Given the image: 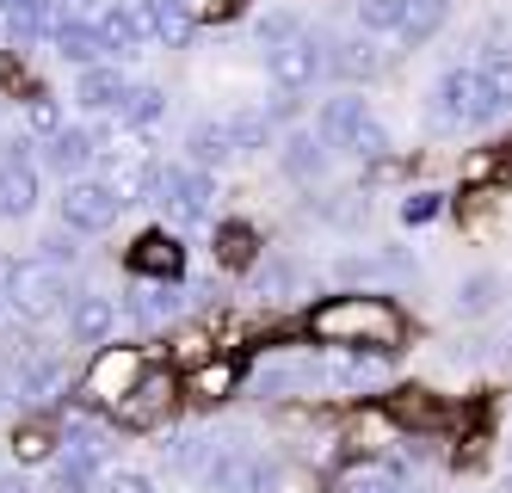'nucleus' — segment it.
Segmentation results:
<instances>
[{
    "instance_id": "obj_26",
    "label": "nucleus",
    "mask_w": 512,
    "mask_h": 493,
    "mask_svg": "<svg viewBox=\"0 0 512 493\" xmlns=\"http://www.w3.org/2000/svg\"><path fill=\"white\" fill-rule=\"evenodd\" d=\"M167 457H173L179 475H198V481H204V469L216 463V444H210V432H179Z\"/></svg>"
},
{
    "instance_id": "obj_30",
    "label": "nucleus",
    "mask_w": 512,
    "mask_h": 493,
    "mask_svg": "<svg viewBox=\"0 0 512 493\" xmlns=\"http://www.w3.org/2000/svg\"><path fill=\"white\" fill-rule=\"evenodd\" d=\"M93 469L99 463H81V457L62 450V457L50 463V493H93Z\"/></svg>"
},
{
    "instance_id": "obj_12",
    "label": "nucleus",
    "mask_w": 512,
    "mask_h": 493,
    "mask_svg": "<svg viewBox=\"0 0 512 493\" xmlns=\"http://www.w3.org/2000/svg\"><path fill=\"white\" fill-rule=\"evenodd\" d=\"M112 327H118V302H112V296L87 290V296L68 302V339H75V346H105V339H112Z\"/></svg>"
},
{
    "instance_id": "obj_28",
    "label": "nucleus",
    "mask_w": 512,
    "mask_h": 493,
    "mask_svg": "<svg viewBox=\"0 0 512 493\" xmlns=\"http://www.w3.org/2000/svg\"><path fill=\"white\" fill-rule=\"evenodd\" d=\"M401 19H408V0H358V25H364V37H395Z\"/></svg>"
},
{
    "instance_id": "obj_39",
    "label": "nucleus",
    "mask_w": 512,
    "mask_h": 493,
    "mask_svg": "<svg viewBox=\"0 0 512 493\" xmlns=\"http://www.w3.org/2000/svg\"><path fill=\"white\" fill-rule=\"evenodd\" d=\"M13 265H19V259H7V253H0V296H7V284H13Z\"/></svg>"
},
{
    "instance_id": "obj_17",
    "label": "nucleus",
    "mask_w": 512,
    "mask_h": 493,
    "mask_svg": "<svg viewBox=\"0 0 512 493\" xmlns=\"http://www.w3.org/2000/svg\"><path fill=\"white\" fill-rule=\"evenodd\" d=\"M327 155H334V148H327L315 130H290V142L278 148V167H284V179H297V185H315V179L327 173Z\"/></svg>"
},
{
    "instance_id": "obj_14",
    "label": "nucleus",
    "mask_w": 512,
    "mask_h": 493,
    "mask_svg": "<svg viewBox=\"0 0 512 493\" xmlns=\"http://www.w3.org/2000/svg\"><path fill=\"white\" fill-rule=\"evenodd\" d=\"M75 99H81V111H124V99H130V74H124L118 62H93V68H81Z\"/></svg>"
},
{
    "instance_id": "obj_19",
    "label": "nucleus",
    "mask_w": 512,
    "mask_h": 493,
    "mask_svg": "<svg viewBox=\"0 0 512 493\" xmlns=\"http://www.w3.org/2000/svg\"><path fill=\"white\" fill-rule=\"evenodd\" d=\"M229 155H241V148H235V136H229V118H198L192 130H186V161L192 167H223Z\"/></svg>"
},
{
    "instance_id": "obj_24",
    "label": "nucleus",
    "mask_w": 512,
    "mask_h": 493,
    "mask_svg": "<svg viewBox=\"0 0 512 493\" xmlns=\"http://www.w3.org/2000/svg\"><path fill=\"white\" fill-rule=\"evenodd\" d=\"M494 309H500V278H494V272H469V278L457 284V315L482 321V315H494Z\"/></svg>"
},
{
    "instance_id": "obj_20",
    "label": "nucleus",
    "mask_w": 512,
    "mask_h": 493,
    "mask_svg": "<svg viewBox=\"0 0 512 493\" xmlns=\"http://www.w3.org/2000/svg\"><path fill=\"white\" fill-rule=\"evenodd\" d=\"M475 87H482V124L506 118L512 111V56H488L482 68H475Z\"/></svg>"
},
{
    "instance_id": "obj_7",
    "label": "nucleus",
    "mask_w": 512,
    "mask_h": 493,
    "mask_svg": "<svg viewBox=\"0 0 512 493\" xmlns=\"http://www.w3.org/2000/svg\"><path fill=\"white\" fill-rule=\"evenodd\" d=\"M426 118H432V130H475V124H482V87H475V68L438 74Z\"/></svg>"
},
{
    "instance_id": "obj_31",
    "label": "nucleus",
    "mask_w": 512,
    "mask_h": 493,
    "mask_svg": "<svg viewBox=\"0 0 512 493\" xmlns=\"http://www.w3.org/2000/svg\"><path fill=\"white\" fill-rule=\"evenodd\" d=\"M25 130H31V136H44V142L62 130V111H56L50 93H31V99H25Z\"/></svg>"
},
{
    "instance_id": "obj_32",
    "label": "nucleus",
    "mask_w": 512,
    "mask_h": 493,
    "mask_svg": "<svg viewBox=\"0 0 512 493\" xmlns=\"http://www.w3.org/2000/svg\"><path fill=\"white\" fill-rule=\"evenodd\" d=\"M290 284H297V265H290V259L253 265V290H260V296H278V290H290Z\"/></svg>"
},
{
    "instance_id": "obj_41",
    "label": "nucleus",
    "mask_w": 512,
    "mask_h": 493,
    "mask_svg": "<svg viewBox=\"0 0 512 493\" xmlns=\"http://www.w3.org/2000/svg\"><path fill=\"white\" fill-rule=\"evenodd\" d=\"M0 302H7V296H0Z\"/></svg>"
},
{
    "instance_id": "obj_34",
    "label": "nucleus",
    "mask_w": 512,
    "mask_h": 493,
    "mask_svg": "<svg viewBox=\"0 0 512 493\" xmlns=\"http://www.w3.org/2000/svg\"><path fill=\"white\" fill-rule=\"evenodd\" d=\"M438 210H445V192H408V198H401V222H408V229L432 222Z\"/></svg>"
},
{
    "instance_id": "obj_35",
    "label": "nucleus",
    "mask_w": 512,
    "mask_h": 493,
    "mask_svg": "<svg viewBox=\"0 0 512 493\" xmlns=\"http://www.w3.org/2000/svg\"><path fill=\"white\" fill-rule=\"evenodd\" d=\"M38 247H44L38 259H50V265H62V272H68V265H75V259H81V247H75V229H56V235H44Z\"/></svg>"
},
{
    "instance_id": "obj_9",
    "label": "nucleus",
    "mask_w": 512,
    "mask_h": 493,
    "mask_svg": "<svg viewBox=\"0 0 512 493\" xmlns=\"http://www.w3.org/2000/svg\"><path fill=\"white\" fill-rule=\"evenodd\" d=\"M99 31H105V50L112 56H136L142 44H155V7L149 0H112L99 13Z\"/></svg>"
},
{
    "instance_id": "obj_13",
    "label": "nucleus",
    "mask_w": 512,
    "mask_h": 493,
    "mask_svg": "<svg viewBox=\"0 0 512 493\" xmlns=\"http://www.w3.org/2000/svg\"><path fill=\"white\" fill-rule=\"evenodd\" d=\"M179 302H186L179 278H142V284L130 290V302H124V315H130L136 327H161V321L179 315Z\"/></svg>"
},
{
    "instance_id": "obj_6",
    "label": "nucleus",
    "mask_w": 512,
    "mask_h": 493,
    "mask_svg": "<svg viewBox=\"0 0 512 493\" xmlns=\"http://www.w3.org/2000/svg\"><path fill=\"white\" fill-rule=\"evenodd\" d=\"M38 210V167H31V136L0 142V222H25Z\"/></svg>"
},
{
    "instance_id": "obj_8",
    "label": "nucleus",
    "mask_w": 512,
    "mask_h": 493,
    "mask_svg": "<svg viewBox=\"0 0 512 493\" xmlns=\"http://www.w3.org/2000/svg\"><path fill=\"white\" fill-rule=\"evenodd\" d=\"M155 204L173 216V222H204L210 216V204H216V179L204 173V167H161V192H155Z\"/></svg>"
},
{
    "instance_id": "obj_36",
    "label": "nucleus",
    "mask_w": 512,
    "mask_h": 493,
    "mask_svg": "<svg viewBox=\"0 0 512 493\" xmlns=\"http://www.w3.org/2000/svg\"><path fill=\"white\" fill-rule=\"evenodd\" d=\"M321 216H327V222H346V229H358V222H364V204H358V192H340V204H321Z\"/></svg>"
},
{
    "instance_id": "obj_11",
    "label": "nucleus",
    "mask_w": 512,
    "mask_h": 493,
    "mask_svg": "<svg viewBox=\"0 0 512 493\" xmlns=\"http://www.w3.org/2000/svg\"><path fill=\"white\" fill-rule=\"evenodd\" d=\"M93 155H99V130H87V124H62V130L44 142V167L62 173V179H87Z\"/></svg>"
},
{
    "instance_id": "obj_29",
    "label": "nucleus",
    "mask_w": 512,
    "mask_h": 493,
    "mask_svg": "<svg viewBox=\"0 0 512 493\" xmlns=\"http://www.w3.org/2000/svg\"><path fill=\"white\" fill-rule=\"evenodd\" d=\"M229 136H235L241 155H260V148H272V111H235Z\"/></svg>"
},
{
    "instance_id": "obj_4",
    "label": "nucleus",
    "mask_w": 512,
    "mask_h": 493,
    "mask_svg": "<svg viewBox=\"0 0 512 493\" xmlns=\"http://www.w3.org/2000/svg\"><path fill=\"white\" fill-rule=\"evenodd\" d=\"M124 192L112 179H68L62 185V198H56V210H62V229H75V235H105L112 222L124 216Z\"/></svg>"
},
{
    "instance_id": "obj_10",
    "label": "nucleus",
    "mask_w": 512,
    "mask_h": 493,
    "mask_svg": "<svg viewBox=\"0 0 512 493\" xmlns=\"http://www.w3.org/2000/svg\"><path fill=\"white\" fill-rule=\"evenodd\" d=\"M50 44L62 62H75V68H93V62H112V50H105V31L93 13H56L50 25Z\"/></svg>"
},
{
    "instance_id": "obj_16",
    "label": "nucleus",
    "mask_w": 512,
    "mask_h": 493,
    "mask_svg": "<svg viewBox=\"0 0 512 493\" xmlns=\"http://www.w3.org/2000/svg\"><path fill=\"white\" fill-rule=\"evenodd\" d=\"M130 272L136 278H179V272H186V253H179V241L167 229H149L130 247Z\"/></svg>"
},
{
    "instance_id": "obj_40",
    "label": "nucleus",
    "mask_w": 512,
    "mask_h": 493,
    "mask_svg": "<svg viewBox=\"0 0 512 493\" xmlns=\"http://www.w3.org/2000/svg\"><path fill=\"white\" fill-rule=\"evenodd\" d=\"M0 493H31V487H25V475H0Z\"/></svg>"
},
{
    "instance_id": "obj_38",
    "label": "nucleus",
    "mask_w": 512,
    "mask_h": 493,
    "mask_svg": "<svg viewBox=\"0 0 512 493\" xmlns=\"http://www.w3.org/2000/svg\"><path fill=\"white\" fill-rule=\"evenodd\" d=\"M229 383H235V370H229V364H210V370L198 376V389H204V395H223Z\"/></svg>"
},
{
    "instance_id": "obj_22",
    "label": "nucleus",
    "mask_w": 512,
    "mask_h": 493,
    "mask_svg": "<svg viewBox=\"0 0 512 493\" xmlns=\"http://www.w3.org/2000/svg\"><path fill=\"white\" fill-rule=\"evenodd\" d=\"M149 7H155V44L186 50V44H192V31H198L192 0H149Z\"/></svg>"
},
{
    "instance_id": "obj_33",
    "label": "nucleus",
    "mask_w": 512,
    "mask_h": 493,
    "mask_svg": "<svg viewBox=\"0 0 512 493\" xmlns=\"http://www.w3.org/2000/svg\"><path fill=\"white\" fill-rule=\"evenodd\" d=\"M303 31H309V25H303L297 13H266V19H260V44L278 50V44H290V37H303Z\"/></svg>"
},
{
    "instance_id": "obj_1",
    "label": "nucleus",
    "mask_w": 512,
    "mask_h": 493,
    "mask_svg": "<svg viewBox=\"0 0 512 493\" xmlns=\"http://www.w3.org/2000/svg\"><path fill=\"white\" fill-rule=\"evenodd\" d=\"M309 333L327 339V346H346V352H395L401 315L383 296H334L309 315Z\"/></svg>"
},
{
    "instance_id": "obj_21",
    "label": "nucleus",
    "mask_w": 512,
    "mask_h": 493,
    "mask_svg": "<svg viewBox=\"0 0 512 493\" xmlns=\"http://www.w3.org/2000/svg\"><path fill=\"white\" fill-rule=\"evenodd\" d=\"M167 395H173V376H167V370H149V376H142V383H136V389L118 401V413H124L130 426H149L155 413L167 407Z\"/></svg>"
},
{
    "instance_id": "obj_37",
    "label": "nucleus",
    "mask_w": 512,
    "mask_h": 493,
    "mask_svg": "<svg viewBox=\"0 0 512 493\" xmlns=\"http://www.w3.org/2000/svg\"><path fill=\"white\" fill-rule=\"evenodd\" d=\"M105 493H149V475L118 469V475H105Z\"/></svg>"
},
{
    "instance_id": "obj_15",
    "label": "nucleus",
    "mask_w": 512,
    "mask_h": 493,
    "mask_svg": "<svg viewBox=\"0 0 512 493\" xmlns=\"http://www.w3.org/2000/svg\"><path fill=\"white\" fill-rule=\"evenodd\" d=\"M142 352H99V364H93V376H87V389L99 395V401H124L136 383H142Z\"/></svg>"
},
{
    "instance_id": "obj_3",
    "label": "nucleus",
    "mask_w": 512,
    "mask_h": 493,
    "mask_svg": "<svg viewBox=\"0 0 512 493\" xmlns=\"http://www.w3.org/2000/svg\"><path fill=\"white\" fill-rule=\"evenodd\" d=\"M7 302H13L25 321H50L75 296H68V272H62V265H50V259H19L13 265V284H7Z\"/></svg>"
},
{
    "instance_id": "obj_5",
    "label": "nucleus",
    "mask_w": 512,
    "mask_h": 493,
    "mask_svg": "<svg viewBox=\"0 0 512 493\" xmlns=\"http://www.w3.org/2000/svg\"><path fill=\"white\" fill-rule=\"evenodd\" d=\"M266 74H272V87H278L284 99L309 93V87L321 81V74H327V37L303 31V37H290V44L266 50Z\"/></svg>"
},
{
    "instance_id": "obj_2",
    "label": "nucleus",
    "mask_w": 512,
    "mask_h": 493,
    "mask_svg": "<svg viewBox=\"0 0 512 493\" xmlns=\"http://www.w3.org/2000/svg\"><path fill=\"white\" fill-rule=\"evenodd\" d=\"M315 136L327 148H340V155H358V161H383L389 155V130L377 124V111L364 105L358 93H334L321 105V118H315Z\"/></svg>"
},
{
    "instance_id": "obj_23",
    "label": "nucleus",
    "mask_w": 512,
    "mask_h": 493,
    "mask_svg": "<svg viewBox=\"0 0 512 493\" xmlns=\"http://www.w3.org/2000/svg\"><path fill=\"white\" fill-rule=\"evenodd\" d=\"M216 259H223L229 272H253V265H260V235H253L247 222H223V229H216Z\"/></svg>"
},
{
    "instance_id": "obj_25",
    "label": "nucleus",
    "mask_w": 512,
    "mask_h": 493,
    "mask_svg": "<svg viewBox=\"0 0 512 493\" xmlns=\"http://www.w3.org/2000/svg\"><path fill=\"white\" fill-rule=\"evenodd\" d=\"M161 118H167V93H161V87H130L118 124H124V130H155Z\"/></svg>"
},
{
    "instance_id": "obj_27",
    "label": "nucleus",
    "mask_w": 512,
    "mask_h": 493,
    "mask_svg": "<svg viewBox=\"0 0 512 493\" xmlns=\"http://www.w3.org/2000/svg\"><path fill=\"white\" fill-rule=\"evenodd\" d=\"M445 7H451V0H408V19H401V31H395V37H401L408 50H414V44H426V37L438 31V19H445Z\"/></svg>"
},
{
    "instance_id": "obj_18",
    "label": "nucleus",
    "mask_w": 512,
    "mask_h": 493,
    "mask_svg": "<svg viewBox=\"0 0 512 493\" xmlns=\"http://www.w3.org/2000/svg\"><path fill=\"white\" fill-rule=\"evenodd\" d=\"M327 74H340V81H371V74H383V50L371 44V37H327Z\"/></svg>"
}]
</instances>
